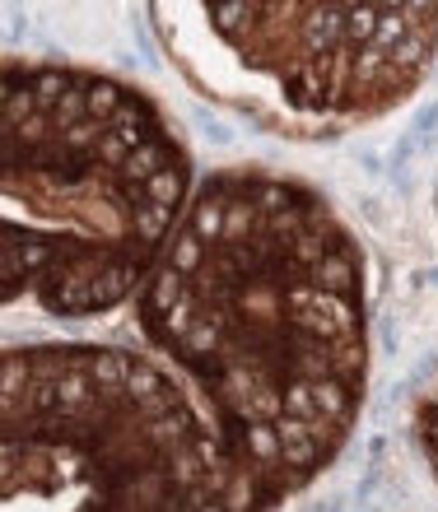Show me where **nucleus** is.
<instances>
[{
	"label": "nucleus",
	"mask_w": 438,
	"mask_h": 512,
	"mask_svg": "<svg viewBox=\"0 0 438 512\" xmlns=\"http://www.w3.org/2000/svg\"><path fill=\"white\" fill-rule=\"evenodd\" d=\"M0 512H266L192 387L122 345L0 359Z\"/></svg>",
	"instance_id": "obj_3"
},
{
	"label": "nucleus",
	"mask_w": 438,
	"mask_h": 512,
	"mask_svg": "<svg viewBox=\"0 0 438 512\" xmlns=\"http://www.w3.org/2000/svg\"><path fill=\"white\" fill-rule=\"evenodd\" d=\"M196 196L145 89L66 61L0 70V298L98 317L136 298Z\"/></svg>",
	"instance_id": "obj_2"
},
{
	"label": "nucleus",
	"mask_w": 438,
	"mask_h": 512,
	"mask_svg": "<svg viewBox=\"0 0 438 512\" xmlns=\"http://www.w3.org/2000/svg\"><path fill=\"white\" fill-rule=\"evenodd\" d=\"M415 438H420V452H425L429 471H434V480H438V382L429 387L420 410H415Z\"/></svg>",
	"instance_id": "obj_5"
},
{
	"label": "nucleus",
	"mask_w": 438,
	"mask_h": 512,
	"mask_svg": "<svg viewBox=\"0 0 438 512\" xmlns=\"http://www.w3.org/2000/svg\"><path fill=\"white\" fill-rule=\"evenodd\" d=\"M196 94L285 140H336L434 75L438 5H150Z\"/></svg>",
	"instance_id": "obj_4"
},
{
	"label": "nucleus",
	"mask_w": 438,
	"mask_h": 512,
	"mask_svg": "<svg viewBox=\"0 0 438 512\" xmlns=\"http://www.w3.org/2000/svg\"><path fill=\"white\" fill-rule=\"evenodd\" d=\"M136 326L206 405L266 512L350 443L369 391V270L299 177L210 173L136 294Z\"/></svg>",
	"instance_id": "obj_1"
}]
</instances>
